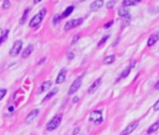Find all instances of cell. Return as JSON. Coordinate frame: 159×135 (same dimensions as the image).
<instances>
[{"instance_id": "6da1fadb", "label": "cell", "mask_w": 159, "mask_h": 135, "mask_svg": "<svg viewBox=\"0 0 159 135\" xmlns=\"http://www.w3.org/2000/svg\"><path fill=\"white\" fill-rule=\"evenodd\" d=\"M62 118H63L62 114H56L55 116H53L52 119L47 123L46 130L48 131H53V130H56L57 128L60 126L61 122H62Z\"/></svg>"}, {"instance_id": "7a4b0ae2", "label": "cell", "mask_w": 159, "mask_h": 135, "mask_svg": "<svg viewBox=\"0 0 159 135\" xmlns=\"http://www.w3.org/2000/svg\"><path fill=\"white\" fill-rule=\"evenodd\" d=\"M46 13H47L46 9H42L39 13H37L29 23L30 27H36V26H38L39 23L42 22V20L44 19V17L46 15Z\"/></svg>"}, {"instance_id": "3957f363", "label": "cell", "mask_w": 159, "mask_h": 135, "mask_svg": "<svg viewBox=\"0 0 159 135\" xmlns=\"http://www.w3.org/2000/svg\"><path fill=\"white\" fill-rule=\"evenodd\" d=\"M90 121H92L94 125H100L103 122V116H102V112L101 111H93L92 113L90 114L89 116Z\"/></svg>"}, {"instance_id": "277c9868", "label": "cell", "mask_w": 159, "mask_h": 135, "mask_svg": "<svg viewBox=\"0 0 159 135\" xmlns=\"http://www.w3.org/2000/svg\"><path fill=\"white\" fill-rule=\"evenodd\" d=\"M23 48V42L22 40H16L13 42V45L11 47V51H9V55L12 57H15L21 53V50Z\"/></svg>"}, {"instance_id": "5b68a950", "label": "cell", "mask_w": 159, "mask_h": 135, "mask_svg": "<svg viewBox=\"0 0 159 135\" xmlns=\"http://www.w3.org/2000/svg\"><path fill=\"white\" fill-rule=\"evenodd\" d=\"M83 22V19L82 18H78V19H73V20H69V22L66 23L65 26H64V29L66 30V31H69V30L72 29V28H75L77 26L80 25Z\"/></svg>"}, {"instance_id": "8992f818", "label": "cell", "mask_w": 159, "mask_h": 135, "mask_svg": "<svg viewBox=\"0 0 159 135\" xmlns=\"http://www.w3.org/2000/svg\"><path fill=\"white\" fill-rule=\"evenodd\" d=\"M82 76L78 77V78L72 83L71 86H70L69 89V95H73V94H75L77 91L79 90L80 86H82Z\"/></svg>"}, {"instance_id": "52a82bcc", "label": "cell", "mask_w": 159, "mask_h": 135, "mask_svg": "<svg viewBox=\"0 0 159 135\" xmlns=\"http://www.w3.org/2000/svg\"><path fill=\"white\" fill-rule=\"evenodd\" d=\"M138 121H134L131 124H129L126 128H124V130L120 133V135H128L132 133L138 128Z\"/></svg>"}, {"instance_id": "ba28073f", "label": "cell", "mask_w": 159, "mask_h": 135, "mask_svg": "<svg viewBox=\"0 0 159 135\" xmlns=\"http://www.w3.org/2000/svg\"><path fill=\"white\" fill-rule=\"evenodd\" d=\"M158 40H159V31L154 32V34H152V35L149 37L148 41H147V46L151 47V46L154 45Z\"/></svg>"}, {"instance_id": "9c48e42d", "label": "cell", "mask_w": 159, "mask_h": 135, "mask_svg": "<svg viewBox=\"0 0 159 135\" xmlns=\"http://www.w3.org/2000/svg\"><path fill=\"white\" fill-rule=\"evenodd\" d=\"M101 81H102V78H98V79H96V81H94V82L90 86L89 88H88V93L93 94V93L96 92V91L98 89L99 86L101 84Z\"/></svg>"}, {"instance_id": "30bf717a", "label": "cell", "mask_w": 159, "mask_h": 135, "mask_svg": "<svg viewBox=\"0 0 159 135\" xmlns=\"http://www.w3.org/2000/svg\"><path fill=\"white\" fill-rule=\"evenodd\" d=\"M39 109H34V110H32L31 112H30L27 114V116L25 117V123L32 122V121L39 116Z\"/></svg>"}, {"instance_id": "8fae6325", "label": "cell", "mask_w": 159, "mask_h": 135, "mask_svg": "<svg viewBox=\"0 0 159 135\" xmlns=\"http://www.w3.org/2000/svg\"><path fill=\"white\" fill-rule=\"evenodd\" d=\"M66 77H67V70L66 69L61 70L60 72H59V73H58V75H57V78L55 80V83L57 84H63L64 82H65Z\"/></svg>"}, {"instance_id": "7c38bea8", "label": "cell", "mask_w": 159, "mask_h": 135, "mask_svg": "<svg viewBox=\"0 0 159 135\" xmlns=\"http://www.w3.org/2000/svg\"><path fill=\"white\" fill-rule=\"evenodd\" d=\"M103 5H104L103 0H96V1H94L92 4L90 5V9L92 11H98L100 8H102Z\"/></svg>"}, {"instance_id": "4fadbf2b", "label": "cell", "mask_w": 159, "mask_h": 135, "mask_svg": "<svg viewBox=\"0 0 159 135\" xmlns=\"http://www.w3.org/2000/svg\"><path fill=\"white\" fill-rule=\"evenodd\" d=\"M34 51V46L33 45H28L26 48L23 49V53H22V58H27L29 55H31V53Z\"/></svg>"}, {"instance_id": "5bb4252c", "label": "cell", "mask_w": 159, "mask_h": 135, "mask_svg": "<svg viewBox=\"0 0 159 135\" xmlns=\"http://www.w3.org/2000/svg\"><path fill=\"white\" fill-rule=\"evenodd\" d=\"M134 65H135V62H133V64H131L130 66H128L127 68H126V69H124V70H123V72H122L121 75H120V77H119V79H118L117 81L126 78V77H127L128 75H129V73H130V72H131V69L134 67Z\"/></svg>"}, {"instance_id": "9a60e30c", "label": "cell", "mask_w": 159, "mask_h": 135, "mask_svg": "<svg viewBox=\"0 0 159 135\" xmlns=\"http://www.w3.org/2000/svg\"><path fill=\"white\" fill-rule=\"evenodd\" d=\"M52 86V82L51 81H46V82H44L41 86H40V87L39 88V91L38 93L39 94H41L43 92H45L46 90H48L50 87Z\"/></svg>"}, {"instance_id": "2e32d148", "label": "cell", "mask_w": 159, "mask_h": 135, "mask_svg": "<svg viewBox=\"0 0 159 135\" xmlns=\"http://www.w3.org/2000/svg\"><path fill=\"white\" fill-rule=\"evenodd\" d=\"M141 0H123V6L124 7H131V6H136L140 4Z\"/></svg>"}, {"instance_id": "e0dca14e", "label": "cell", "mask_w": 159, "mask_h": 135, "mask_svg": "<svg viewBox=\"0 0 159 135\" xmlns=\"http://www.w3.org/2000/svg\"><path fill=\"white\" fill-rule=\"evenodd\" d=\"M118 14L120 17H126L127 15H129V9H128L127 7H123V8H120L119 11H118Z\"/></svg>"}, {"instance_id": "ac0fdd59", "label": "cell", "mask_w": 159, "mask_h": 135, "mask_svg": "<svg viewBox=\"0 0 159 135\" xmlns=\"http://www.w3.org/2000/svg\"><path fill=\"white\" fill-rule=\"evenodd\" d=\"M74 11V7L73 6H69V7H67V8L64 11V12L62 13V18H67V17H69L71 13L73 12Z\"/></svg>"}, {"instance_id": "d6986e66", "label": "cell", "mask_w": 159, "mask_h": 135, "mask_svg": "<svg viewBox=\"0 0 159 135\" xmlns=\"http://www.w3.org/2000/svg\"><path fill=\"white\" fill-rule=\"evenodd\" d=\"M158 129H159V120H157L156 122H155L154 124H153L150 128H149L147 133L148 134H152V133H154V131H156Z\"/></svg>"}, {"instance_id": "ffe728a7", "label": "cell", "mask_w": 159, "mask_h": 135, "mask_svg": "<svg viewBox=\"0 0 159 135\" xmlns=\"http://www.w3.org/2000/svg\"><path fill=\"white\" fill-rule=\"evenodd\" d=\"M114 61H115V56L113 55H108L104 58V61L103 63L105 65H110V64H112Z\"/></svg>"}, {"instance_id": "44dd1931", "label": "cell", "mask_w": 159, "mask_h": 135, "mask_svg": "<svg viewBox=\"0 0 159 135\" xmlns=\"http://www.w3.org/2000/svg\"><path fill=\"white\" fill-rule=\"evenodd\" d=\"M29 11H30V8H27V9H25V11H23V13L22 18L20 19V25H23V23H25V22L26 21V19H27V17H28Z\"/></svg>"}, {"instance_id": "7402d4cb", "label": "cell", "mask_w": 159, "mask_h": 135, "mask_svg": "<svg viewBox=\"0 0 159 135\" xmlns=\"http://www.w3.org/2000/svg\"><path fill=\"white\" fill-rule=\"evenodd\" d=\"M57 92H58V88H55V89H53V90H52V91H51V92H49L48 94H47V95H46V97L44 98V99H43V100H42V101H46V100H49L51 99V98H53V97L55 96V94H56Z\"/></svg>"}, {"instance_id": "603a6c76", "label": "cell", "mask_w": 159, "mask_h": 135, "mask_svg": "<svg viewBox=\"0 0 159 135\" xmlns=\"http://www.w3.org/2000/svg\"><path fill=\"white\" fill-rule=\"evenodd\" d=\"M109 38H110V36L109 35H106V36H104L102 39H101L100 40H99V42H98V44H97V46L98 47H101V46H103L105 43H106V41L108 39H109Z\"/></svg>"}, {"instance_id": "cb8c5ba5", "label": "cell", "mask_w": 159, "mask_h": 135, "mask_svg": "<svg viewBox=\"0 0 159 135\" xmlns=\"http://www.w3.org/2000/svg\"><path fill=\"white\" fill-rule=\"evenodd\" d=\"M2 7H3V9H9V7H11V0H4L3 1V4H2Z\"/></svg>"}, {"instance_id": "d4e9b609", "label": "cell", "mask_w": 159, "mask_h": 135, "mask_svg": "<svg viewBox=\"0 0 159 135\" xmlns=\"http://www.w3.org/2000/svg\"><path fill=\"white\" fill-rule=\"evenodd\" d=\"M116 4V0H110V2H108L107 3V8L108 9H112L113 7H114V5Z\"/></svg>"}, {"instance_id": "484cf974", "label": "cell", "mask_w": 159, "mask_h": 135, "mask_svg": "<svg viewBox=\"0 0 159 135\" xmlns=\"http://www.w3.org/2000/svg\"><path fill=\"white\" fill-rule=\"evenodd\" d=\"M61 19H62V17H61V16H60L59 14H56V15L55 16V18L53 19V23H58V22L60 21Z\"/></svg>"}, {"instance_id": "4316f807", "label": "cell", "mask_w": 159, "mask_h": 135, "mask_svg": "<svg viewBox=\"0 0 159 135\" xmlns=\"http://www.w3.org/2000/svg\"><path fill=\"white\" fill-rule=\"evenodd\" d=\"M7 94V89H0V100L6 96Z\"/></svg>"}, {"instance_id": "83f0119b", "label": "cell", "mask_w": 159, "mask_h": 135, "mask_svg": "<svg viewBox=\"0 0 159 135\" xmlns=\"http://www.w3.org/2000/svg\"><path fill=\"white\" fill-rule=\"evenodd\" d=\"M67 56V58H69V60H72L74 58V53L72 52H69Z\"/></svg>"}, {"instance_id": "f1b7e54d", "label": "cell", "mask_w": 159, "mask_h": 135, "mask_svg": "<svg viewBox=\"0 0 159 135\" xmlns=\"http://www.w3.org/2000/svg\"><path fill=\"white\" fill-rule=\"evenodd\" d=\"M154 110L155 111V112H157V111H159V100L156 101V102L154 103Z\"/></svg>"}, {"instance_id": "f546056e", "label": "cell", "mask_w": 159, "mask_h": 135, "mask_svg": "<svg viewBox=\"0 0 159 135\" xmlns=\"http://www.w3.org/2000/svg\"><path fill=\"white\" fill-rule=\"evenodd\" d=\"M80 39V35H76V36H74V38H73V40H72V42H71V44H74L75 42H77L78 40H79Z\"/></svg>"}, {"instance_id": "4dcf8cb0", "label": "cell", "mask_w": 159, "mask_h": 135, "mask_svg": "<svg viewBox=\"0 0 159 135\" xmlns=\"http://www.w3.org/2000/svg\"><path fill=\"white\" fill-rule=\"evenodd\" d=\"M112 25H113V21H110L109 23H106V25H104V27H105V28H109V27H110V26Z\"/></svg>"}, {"instance_id": "1f68e13d", "label": "cell", "mask_w": 159, "mask_h": 135, "mask_svg": "<svg viewBox=\"0 0 159 135\" xmlns=\"http://www.w3.org/2000/svg\"><path fill=\"white\" fill-rule=\"evenodd\" d=\"M3 35H4V32H3V29L0 28V43L3 42Z\"/></svg>"}, {"instance_id": "d6a6232c", "label": "cell", "mask_w": 159, "mask_h": 135, "mask_svg": "<svg viewBox=\"0 0 159 135\" xmlns=\"http://www.w3.org/2000/svg\"><path fill=\"white\" fill-rule=\"evenodd\" d=\"M79 131H80V128H76V129L73 130L72 135H77L78 133H79Z\"/></svg>"}, {"instance_id": "836d02e7", "label": "cell", "mask_w": 159, "mask_h": 135, "mask_svg": "<svg viewBox=\"0 0 159 135\" xmlns=\"http://www.w3.org/2000/svg\"><path fill=\"white\" fill-rule=\"evenodd\" d=\"M73 103H76V102H78V101H79V98H78V97H75V98H74V99H73Z\"/></svg>"}, {"instance_id": "e575fe53", "label": "cell", "mask_w": 159, "mask_h": 135, "mask_svg": "<svg viewBox=\"0 0 159 135\" xmlns=\"http://www.w3.org/2000/svg\"><path fill=\"white\" fill-rule=\"evenodd\" d=\"M154 88H155V89H159V81H158V82H157L156 84H155Z\"/></svg>"}, {"instance_id": "d590c367", "label": "cell", "mask_w": 159, "mask_h": 135, "mask_svg": "<svg viewBox=\"0 0 159 135\" xmlns=\"http://www.w3.org/2000/svg\"><path fill=\"white\" fill-rule=\"evenodd\" d=\"M42 0H34V4H38V3L41 2Z\"/></svg>"}, {"instance_id": "8d00e7d4", "label": "cell", "mask_w": 159, "mask_h": 135, "mask_svg": "<svg viewBox=\"0 0 159 135\" xmlns=\"http://www.w3.org/2000/svg\"><path fill=\"white\" fill-rule=\"evenodd\" d=\"M9 110L11 111V112H12V111H13V107H12V106H11V107H9Z\"/></svg>"}]
</instances>
